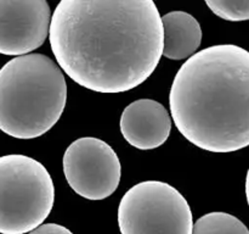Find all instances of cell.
I'll list each match as a JSON object with an SVG mask.
<instances>
[{
	"mask_svg": "<svg viewBox=\"0 0 249 234\" xmlns=\"http://www.w3.org/2000/svg\"><path fill=\"white\" fill-rule=\"evenodd\" d=\"M246 196H247V202L249 206V168L247 172V177H246Z\"/></svg>",
	"mask_w": 249,
	"mask_h": 234,
	"instance_id": "4fadbf2b",
	"label": "cell"
},
{
	"mask_svg": "<svg viewBox=\"0 0 249 234\" xmlns=\"http://www.w3.org/2000/svg\"><path fill=\"white\" fill-rule=\"evenodd\" d=\"M192 234H249V229L237 217L226 212H211L194 223Z\"/></svg>",
	"mask_w": 249,
	"mask_h": 234,
	"instance_id": "30bf717a",
	"label": "cell"
},
{
	"mask_svg": "<svg viewBox=\"0 0 249 234\" xmlns=\"http://www.w3.org/2000/svg\"><path fill=\"white\" fill-rule=\"evenodd\" d=\"M63 173L68 185L78 195L88 200H104L118 188L121 161L106 141L84 136L66 149Z\"/></svg>",
	"mask_w": 249,
	"mask_h": 234,
	"instance_id": "8992f818",
	"label": "cell"
},
{
	"mask_svg": "<svg viewBox=\"0 0 249 234\" xmlns=\"http://www.w3.org/2000/svg\"><path fill=\"white\" fill-rule=\"evenodd\" d=\"M28 234H73L66 227L61 226V224L56 223H46L41 224L38 228H36L34 231L29 232Z\"/></svg>",
	"mask_w": 249,
	"mask_h": 234,
	"instance_id": "7c38bea8",
	"label": "cell"
},
{
	"mask_svg": "<svg viewBox=\"0 0 249 234\" xmlns=\"http://www.w3.org/2000/svg\"><path fill=\"white\" fill-rule=\"evenodd\" d=\"M163 56L170 60L190 58L202 43V28L192 15L173 11L162 17Z\"/></svg>",
	"mask_w": 249,
	"mask_h": 234,
	"instance_id": "9c48e42d",
	"label": "cell"
},
{
	"mask_svg": "<svg viewBox=\"0 0 249 234\" xmlns=\"http://www.w3.org/2000/svg\"><path fill=\"white\" fill-rule=\"evenodd\" d=\"M55 201L53 178L26 155L0 156V234H26L48 218Z\"/></svg>",
	"mask_w": 249,
	"mask_h": 234,
	"instance_id": "277c9868",
	"label": "cell"
},
{
	"mask_svg": "<svg viewBox=\"0 0 249 234\" xmlns=\"http://www.w3.org/2000/svg\"><path fill=\"white\" fill-rule=\"evenodd\" d=\"M182 136L212 153L249 146V51L233 44L202 49L187 58L169 94Z\"/></svg>",
	"mask_w": 249,
	"mask_h": 234,
	"instance_id": "7a4b0ae2",
	"label": "cell"
},
{
	"mask_svg": "<svg viewBox=\"0 0 249 234\" xmlns=\"http://www.w3.org/2000/svg\"><path fill=\"white\" fill-rule=\"evenodd\" d=\"M67 83L57 65L43 54L17 56L0 68V131L34 139L62 116Z\"/></svg>",
	"mask_w": 249,
	"mask_h": 234,
	"instance_id": "3957f363",
	"label": "cell"
},
{
	"mask_svg": "<svg viewBox=\"0 0 249 234\" xmlns=\"http://www.w3.org/2000/svg\"><path fill=\"white\" fill-rule=\"evenodd\" d=\"M50 22L45 0L0 1V54L28 55L44 44Z\"/></svg>",
	"mask_w": 249,
	"mask_h": 234,
	"instance_id": "52a82bcc",
	"label": "cell"
},
{
	"mask_svg": "<svg viewBox=\"0 0 249 234\" xmlns=\"http://www.w3.org/2000/svg\"><path fill=\"white\" fill-rule=\"evenodd\" d=\"M49 38L68 77L107 94L145 82L163 54L162 17L152 0H63Z\"/></svg>",
	"mask_w": 249,
	"mask_h": 234,
	"instance_id": "6da1fadb",
	"label": "cell"
},
{
	"mask_svg": "<svg viewBox=\"0 0 249 234\" xmlns=\"http://www.w3.org/2000/svg\"><path fill=\"white\" fill-rule=\"evenodd\" d=\"M122 234H192L194 216L173 185L145 180L131 187L118 206Z\"/></svg>",
	"mask_w": 249,
	"mask_h": 234,
	"instance_id": "5b68a950",
	"label": "cell"
},
{
	"mask_svg": "<svg viewBox=\"0 0 249 234\" xmlns=\"http://www.w3.org/2000/svg\"><path fill=\"white\" fill-rule=\"evenodd\" d=\"M207 6L212 12L226 21H248L249 0L247 1H230V0H208Z\"/></svg>",
	"mask_w": 249,
	"mask_h": 234,
	"instance_id": "8fae6325",
	"label": "cell"
},
{
	"mask_svg": "<svg viewBox=\"0 0 249 234\" xmlns=\"http://www.w3.org/2000/svg\"><path fill=\"white\" fill-rule=\"evenodd\" d=\"M122 136L131 146L151 150L162 146L172 131V117L162 104L140 99L124 109L121 117Z\"/></svg>",
	"mask_w": 249,
	"mask_h": 234,
	"instance_id": "ba28073f",
	"label": "cell"
}]
</instances>
